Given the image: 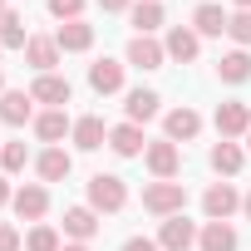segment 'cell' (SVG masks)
<instances>
[{
	"label": "cell",
	"instance_id": "obj_1",
	"mask_svg": "<svg viewBox=\"0 0 251 251\" xmlns=\"http://www.w3.org/2000/svg\"><path fill=\"white\" fill-rule=\"evenodd\" d=\"M123 202H128L123 177H113V173H94V177H89V207H94V212H118Z\"/></svg>",
	"mask_w": 251,
	"mask_h": 251
},
{
	"label": "cell",
	"instance_id": "obj_2",
	"mask_svg": "<svg viewBox=\"0 0 251 251\" xmlns=\"http://www.w3.org/2000/svg\"><path fill=\"white\" fill-rule=\"evenodd\" d=\"M143 207L153 217H177L187 207V187L182 182H153V187H143Z\"/></svg>",
	"mask_w": 251,
	"mask_h": 251
},
{
	"label": "cell",
	"instance_id": "obj_3",
	"mask_svg": "<svg viewBox=\"0 0 251 251\" xmlns=\"http://www.w3.org/2000/svg\"><path fill=\"white\" fill-rule=\"evenodd\" d=\"M143 158H148V168H153V177H158V182H173V177H177V168H182V153H177V143H173V138L148 143V148H143Z\"/></svg>",
	"mask_w": 251,
	"mask_h": 251
},
{
	"label": "cell",
	"instance_id": "obj_4",
	"mask_svg": "<svg viewBox=\"0 0 251 251\" xmlns=\"http://www.w3.org/2000/svg\"><path fill=\"white\" fill-rule=\"evenodd\" d=\"M236 207H241V192H236L231 182H212V187L202 192V212H207L212 222H226Z\"/></svg>",
	"mask_w": 251,
	"mask_h": 251
},
{
	"label": "cell",
	"instance_id": "obj_5",
	"mask_svg": "<svg viewBox=\"0 0 251 251\" xmlns=\"http://www.w3.org/2000/svg\"><path fill=\"white\" fill-rule=\"evenodd\" d=\"M192 241H197V226H192L182 212H177V217H163V226H158V246H163V251H187Z\"/></svg>",
	"mask_w": 251,
	"mask_h": 251
},
{
	"label": "cell",
	"instance_id": "obj_6",
	"mask_svg": "<svg viewBox=\"0 0 251 251\" xmlns=\"http://www.w3.org/2000/svg\"><path fill=\"white\" fill-rule=\"evenodd\" d=\"M217 133H222V138H241V133H251V108H246L241 99L217 103Z\"/></svg>",
	"mask_w": 251,
	"mask_h": 251
},
{
	"label": "cell",
	"instance_id": "obj_7",
	"mask_svg": "<svg viewBox=\"0 0 251 251\" xmlns=\"http://www.w3.org/2000/svg\"><path fill=\"white\" fill-rule=\"evenodd\" d=\"M10 207L20 212V222H40V217L50 212V192H45L40 182H30V187H15V197H10Z\"/></svg>",
	"mask_w": 251,
	"mask_h": 251
},
{
	"label": "cell",
	"instance_id": "obj_8",
	"mask_svg": "<svg viewBox=\"0 0 251 251\" xmlns=\"http://www.w3.org/2000/svg\"><path fill=\"white\" fill-rule=\"evenodd\" d=\"M163 50H168V59H182V64H192V59L202 54V35H197V30H187V25H177V30H168Z\"/></svg>",
	"mask_w": 251,
	"mask_h": 251
},
{
	"label": "cell",
	"instance_id": "obj_9",
	"mask_svg": "<svg viewBox=\"0 0 251 251\" xmlns=\"http://www.w3.org/2000/svg\"><path fill=\"white\" fill-rule=\"evenodd\" d=\"M69 94H74V89H69V79H59V74H40V79L30 84V99H35V103H50V108H64Z\"/></svg>",
	"mask_w": 251,
	"mask_h": 251
},
{
	"label": "cell",
	"instance_id": "obj_10",
	"mask_svg": "<svg viewBox=\"0 0 251 251\" xmlns=\"http://www.w3.org/2000/svg\"><path fill=\"white\" fill-rule=\"evenodd\" d=\"M30 113H35V99L25 89H5V94H0V123L20 128V123H30Z\"/></svg>",
	"mask_w": 251,
	"mask_h": 251
},
{
	"label": "cell",
	"instance_id": "obj_11",
	"mask_svg": "<svg viewBox=\"0 0 251 251\" xmlns=\"http://www.w3.org/2000/svg\"><path fill=\"white\" fill-rule=\"evenodd\" d=\"M163 59H168V50H163L153 35H133V40H128V64H138V69H163Z\"/></svg>",
	"mask_w": 251,
	"mask_h": 251
},
{
	"label": "cell",
	"instance_id": "obj_12",
	"mask_svg": "<svg viewBox=\"0 0 251 251\" xmlns=\"http://www.w3.org/2000/svg\"><path fill=\"white\" fill-rule=\"evenodd\" d=\"M163 128H168V138H173V143H177V138L187 143V138H197V133H202V113L182 103V108H173V113L163 118Z\"/></svg>",
	"mask_w": 251,
	"mask_h": 251
},
{
	"label": "cell",
	"instance_id": "obj_13",
	"mask_svg": "<svg viewBox=\"0 0 251 251\" xmlns=\"http://www.w3.org/2000/svg\"><path fill=\"white\" fill-rule=\"evenodd\" d=\"M54 45H59L64 54H84V50L94 45V25H84V20H69V25H59V30H54Z\"/></svg>",
	"mask_w": 251,
	"mask_h": 251
},
{
	"label": "cell",
	"instance_id": "obj_14",
	"mask_svg": "<svg viewBox=\"0 0 251 251\" xmlns=\"http://www.w3.org/2000/svg\"><path fill=\"white\" fill-rule=\"evenodd\" d=\"M25 59H30L40 74H54V64H59V45H54V35H30Z\"/></svg>",
	"mask_w": 251,
	"mask_h": 251
},
{
	"label": "cell",
	"instance_id": "obj_15",
	"mask_svg": "<svg viewBox=\"0 0 251 251\" xmlns=\"http://www.w3.org/2000/svg\"><path fill=\"white\" fill-rule=\"evenodd\" d=\"M108 148L118 158H138L143 153V128H138V123H118V128H108Z\"/></svg>",
	"mask_w": 251,
	"mask_h": 251
},
{
	"label": "cell",
	"instance_id": "obj_16",
	"mask_svg": "<svg viewBox=\"0 0 251 251\" xmlns=\"http://www.w3.org/2000/svg\"><path fill=\"white\" fill-rule=\"evenodd\" d=\"M89 84H94V94H118V89H123V64H118V59L89 64Z\"/></svg>",
	"mask_w": 251,
	"mask_h": 251
},
{
	"label": "cell",
	"instance_id": "obj_17",
	"mask_svg": "<svg viewBox=\"0 0 251 251\" xmlns=\"http://www.w3.org/2000/svg\"><path fill=\"white\" fill-rule=\"evenodd\" d=\"M94 231H99V212H94V207H69V212H64V236L89 241Z\"/></svg>",
	"mask_w": 251,
	"mask_h": 251
},
{
	"label": "cell",
	"instance_id": "obj_18",
	"mask_svg": "<svg viewBox=\"0 0 251 251\" xmlns=\"http://www.w3.org/2000/svg\"><path fill=\"white\" fill-rule=\"evenodd\" d=\"M197 246H202V251H236V231H231V222H207V226L197 231Z\"/></svg>",
	"mask_w": 251,
	"mask_h": 251
},
{
	"label": "cell",
	"instance_id": "obj_19",
	"mask_svg": "<svg viewBox=\"0 0 251 251\" xmlns=\"http://www.w3.org/2000/svg\"><path fill=\"white\" fill-rule=\"evenodd\" d=\"M103 138H108V128H103V118H94V113H84V118L74 123V148H84V153H94V148H103Z\"/></svg>",
	"mask_w": 251,
	"mask_h": 251
},
{
	"label": "cell",
	"instance_id": "obj_20",
	"mask_svg": "<svg viewBox=\"0 0 251 251\" xmlns=\"http://www.w3.org/2000/svg\"><path fill=\"white\" fill-rule=\"evenodd\" d=\"M35 133H40L45 143H59L64 133H74V123H69V113H64V108H50V113H40V118H35Z\"/></svg>",
	"mask_w": 251,
	"mask_h": 251
},
{
	"label": "cell",
	"instance_id": "obj_21",
	"mask_svg": "<svg viewBox=\"0 0 251 251\" xmlns=\"http://www.w3.org/2000/svg\"><path fill=\"white\" fill-rule=\"evenodd\" d=\"M226 20H231V15H226L222 5H197V10H192V30H197V35H226Z\"/></svg>",
	"mask_w": 251,
	"mask_h": 251
},
{
	"label": "cell",
	"instance_id": "obj_22",
	"mask_svg": "<svg viewBox=\"0 0 251 251\" xmlns=\"http://www.w3.org/2000/svg\"><path fill=\"white\" fill-rule=\"evenodd\" d=\"M35 168H40V177H45V182H59V177H69V168H74V163H69V153H64V148H45V153L35 158Z\"/></svg>",
	"mask_w": 251,
	"mask_h": 251
},
{
	"label": "cell",
	"instance_id": "obj_23",
	"mask_svg": "<svg viewBox=\"0 0 251 251\" xmlns=\"http://www.w3.org/2000/svg\"><path fill=\"white\" fill-rule=\"evenodd\" d=\"M217 74H222L226 84H246V79H251V54H246V50H231V54H222Z\"/></svg>",
	"mask_w": 251,
	"mask_h": 251
},
{
	"label": "cell",
	"instance_id": "obj_24",
	"mask_svg": "<svg viewBox=\"0 0 251 251\" xmlns=\"http://www.w3.org/2000/svg\"><path fill=\"white\" fill-rule=\"evenodd\" d=\"M123 108H128V123H148V118L158 113V94H153V89H133Z\"/></svg>",
	"mask_w": 251,
	"mask_h": 251
},
{
	"label": "cell",
	"instance_id": "obj_25",
	"mask_svg": "<svg viewBox=\"0 0 251 251\" xmlns=\"http://www.w3.org/2000/svg\"><path fill=\"white\" fill-rule=\"evenodd\" d=\"M241 163H246V153H241L236 143H226V138H222V143L212 148V168H217V173H226V177H231V173H241Z\"/></svg>",
	"mask_w": 251,
	"mask_h": 251
},
{
	"label": "cell",
	"instance_id": "obj_26",
	"mask_svg": "<svg viewBox=\"0 0 251 251\" xmlns=\"http://www.w3.org/2000/svg\"><path fill=\"white\" fill-rule=\"evenodd\" d=\"M133 25H138V35H153L163 25V5H158V0H138V5H133Z\"/></svg>",
	"mask_w": 251,
	"mask_h": 251
},
{
	"label": "cell",
	"instance_id": "obj_27",
	"mask_svg": "<svg viewBox=\"0 0 251 251\" xmlns=\"http://www.w3.org/2000/svg\"><path fill=\"white\" fill-rule=\"evenodd\" d=\"M25 45H30V35H25V20L10 10V20L0 25V50H25Z\"/></svg>",
	"mask_w": 251,
	"mask_h": 251
},
{
	"label": "cell",
	"instance_id": "obj_28",
	"mask_svg": "<svg viewBox=\"0 0 251 251\" xmlns=\"http://www.w3.org/2000/svg\"><path fill=\"white\" fill-rule=\"evenodd\" d=\"M25 251H59V231L54 226H35L25 236Z\"/></svg>",
	"mask_w": 251,
	"mask_h": 251
},
{
	"label": "cell",
	"instance_id": "obj_29",
	"mask_svg": "<svg viewBox=\"0 0 251 251\" xmlns=\"http://www.w3.org/2000/svg\"><path fill=\"white\" fill-rule=\"evenodd\" d=\"M25 163H30L25 143H5V148H0V168H5V173H20Z\"/></svg>",
	"mask_w": 251,
	"mask_h": 251
},
{
	"label": "cell",
	"instance_id": "obj_30",
	"mask_svg": "<svg viewBox=\"0 0 251 251\" xmlns=\"http://www.w3.org/2000/svg\"><path fill=\"white\" fill-rule=\"evenodd\" d=\"M226 35H231L236 45H251V10H236V15L226 20Z\"/></svg>",
	"mask_w": 251,
	"mask_h": 251
},
{
	"label": "cell",
	"instance_id": "obj_31",
	"mask_svg": "<svg viewBox=\"0 0 251 251\" xmlns=\"http://www.w3.org/2000/svg\"><path fill=\"white\" fill-rule=\"evenodd\" d=\"M79 10H84V0H50V15H54V20H64V25H69V20H79Z\"/></svg>",
	"mask_w": 251,
	"mask_h": 251
},
{
	"label": "cell",
	"instance_id": "obj_32",
	"mask_svg": "<svg viewBox=\"0 0 251 251\" xmlns=\"http://www.w3.org/2000/svg\"><path fill=\"white\" fill-rule=\"evenodd\" d=\"M0 251H20V231L10 222H0Z\"/></svg>",
	"mask_w": 251,
	"mask_h": 251
},
{
	"label": "cell",
	"instance_id": "obj_33",
	"mask_svg": "<svg viewBox=\"0 0 251 251\" xmlns=\"http://www.w3.org/2000/svg\"><path fill=\"white\" fill-rule=\"evenodd\" d=\"M123 251H163V246L148 241V236H133V241H123Z\"/></svg>",
	"mask_w": 251,
	"mask_h": 251
},
{
	"label": "cell",
	"instance_id": "obj_34",
	"mask_svg": "<svg viewBox=\"0 0 251 251\" xmlns=\"http://www.w3.org/2000/svg\"><path fill=\"white\" fill-rule=\"evenodd\" d=\"M103 10H128V0H99Z\"/></svg>",
	"mask_w": 251,
	"mask_h": 251
},
{
	"label": "cell",
	"instance_id": "obj_35",
	"mask_svg": "<svg viewBox=\"0 0 251 251\" xmlns=\"http://www.w3.org/2000/svg\"><path fill=\"white\" fill-rule=\"evenodd\" d=\"M10 197H15V192H10V182H5V177H0V207H5Z\"/></svg>",
	"mask_w": 251,
	"mask_h": 251
},
{
	"label": "cell",
	"instance_id": "obj_36",
	"mask_svg": "<svg viewBox=\"0 0 251 251\" xmlns=\"http://www.w3.org/2000/svg\"><path fill=\"white\" fill-rule=\"evenodd\" d=\"M241 212H246V222H251V192H246V197H241Z\"/></svg>",
	"mask_w": 251,
	"mask_h": 251
},
{
	"label": "cell",
	"instance_id": "obj_37",
	"mask_svg": "<svg viewBox=\"0 0 251 251\" xmlns=\"http://www.w3.org/2000/svg\"><path fill=\"white\" fill-rule=\"evenodd\" d=\"M10 20V5H5V0H0V25H5Z\"/></svg>",
	"mask_w": 251,
	"mask_h": 251
},
{
	"label": "cell",
	"instance_id": "obj_38",
	"mask_svg": "<svg viewBox=\"0 0 251 251\" xmlns=\"http://www.w3.org/2000/svg\"><path fill=\"white\" fill-rule=\"evenodd\" d=\"M59 251H89V246H84V241H74V246H59Z\"/></svg>",
	"mask_w": 251,
	"mask_h": 251
},
{
	"label": "cell",
	"instance_id": "obj_39",
	"mask_svg": "<svg viewBox=\"0 0 251 251\" xmlns=\"http://www.w3.org/2000/svg\"><path fill=\"white\" fill-rule=\"evenodd\" d=\"M236 5H241V10H251V0H236Z\"/></svg>",
	"mask_w": 251,
	"mask_h": 251
},
{
	"label": "cell",
	"instance_id": "obj_40",
	"mask_svg": "<svg viewBox=\"0 0 251 251\" xmlns=\"http://www.w3.org/2000/svg\"><path fill=\"white\" fill-rule=\"evenodd\" d=\"M0 94H5V74H0Z\"/></svg>",
	"mask_w": 251,
	"mask_h": 251
},
{
	"label": "cell",
	"instance_id": "obj_41",
	"mask_svg": "<svg viewBox=\"0 0 251 251\" xmlns=\"http://www.w3.org/2000/svg\"><path fill=\"white\" fill-rule=\"evenodd\" d=\"M246 148H251V133H246Z\"/></svg>",
	"mask_w": 251,
	"mask_h": 251
}]
</instances>
